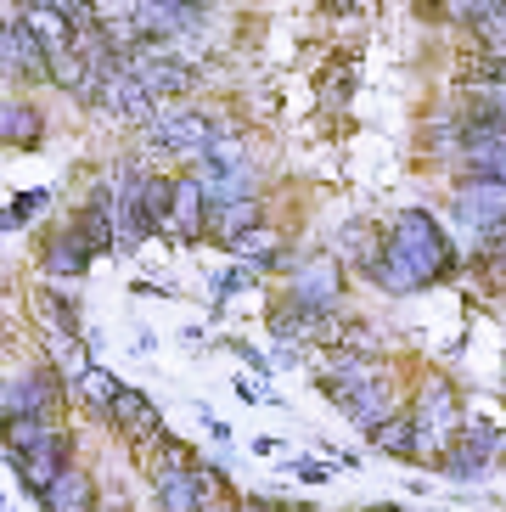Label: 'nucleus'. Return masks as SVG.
<instances>
[{"label":"nucleus","instance_id":"obj_25","mask_svg":"<svg viewBox=\"0 0 506 512\" xmlns=\"http://www.w3.org/2000/svg\"><path fill=\"white\" fill-rule=\"evenodd\" d=\"M124 389H130V383H119V377H107L102 366H96V372H90L85 383H79V394H85V400H90L96 411H102V417H113V400H119Z\"/></svg>","mask_w":506,"mask_h":512},{"label":"nucleus","instance_id":"obj_26","mask_svg":"<svg viewBox=\"0 0 506 512\" xmlns=\"http://www.w3.org/2000/svg\"><path fill=\"white\" fill-rule=\"evenodd\" d=\"M462 445H473L478 456H490V462H501V456H506V428H495V422H467Z\"/></svg>","mask_w":506,"mask_h":512},{"label":"nucleus","instance_id":"obj_12","mask_svg":"<svg viewBox=\"0 0 506 512\" xmlns=\"http://www.w3.org/2000/svg\"><path fill=\"white\" fill-rule=\"evenodd\" d=\"M40 265H45V276L51 282H79V276L90 271V248H85V237H79L74 226H62V231H51V237L40 242Z\"/></svg>","mask_w":506,"mask_h":512},{"label":"nucleus","instance_id":"obj_24","mask_svg":"<svg viewBox=\"0 0 506 512\" xmlns=\"http://www.w3.org/2000/svg\"><path fill=\"white\" fill-rule=\"evenodd\" d=\"M439 467H445L450 484H490V473H495V462L490 456H478L473 445H456L450 456H439Z\"/></svg>","mask_w":506,"mask_h":512},{"label":"nucleus","instance_id":"obj_18","mask_svg":"<svg viewBox=\"0 0 506 512\" xmlns=\"http://www.w3.org/2000/svg\"><path fill=\"white\" fill-rule=\"evenodd\" d=\"M51 355H57V372L68 389H79L90 372H96V361H90V338H79V332H51Z\"/></svg>","mask_w":506,"mask_h":512},{"label":"nucleus","instance_id":"obj_28","mask_svg":"<svg viewBox=\"0 0 506 512\" xmlns=\"http://www.w3.org/2000/svg\"><path fill=\"white\" fill-rule=\"evenodd\" d=\"M259 276H265L259 265H231V271H225L220 282H214V293H220V299H237V293H248V287L259 282Z\"/></svg>","mask_w":506,"mask_h":512},{"label":"nucleus","instance_id":"obj_1","mask_svg":"<svg viewBox=\"0 0 506 512\" xmlns=\"http://www.w3.org/2000/svg\"><path fill=\"white\" fill-rule=\"evenodd\" d=\"M456 276V248H450L445 226L428 209H394L383 226V265H377L372 287L377 293H422V287Z\"/></svg>","mask_w":506,"mask_h":512},{"label":"nucleus","instance_id":"obj_17","mask_svg":"<svg viewBox=\"0 0 506 512\" xmlns=\"http://www.w3.org/2000/svg\"><path fill=\"white\" fill-rule=\"evenodd\" d=\"M343 411H349V417H355L360 428H366V434H372L377 422L394 417V383H388V372H383V377H372V383H360V389L349 394V400H343Z\"/></svg>","mask_w":506,"mask_h":512},{"label":"nucleus","instance_id":"obj_16","mask_svg":"<svg viewBox=\"0 0 506 512\" xmlns=\"http://www.w3.org/2000/svg\"><path fill=\"white\" fill-rule=\"evenodd\" d=\"M40 507H45V512H96V479H90L85 467L74 462V467H68V473H62V479L40 496Z\"/></svg>","mask_w":506,"mask_h":512},{"label":"nucleus","instance_id":"obj_8","mask_svg":"<svg viewBox=\"0 0 506 512\" xmlns=\"http://www.w3.org/2000/svg\"><path fill=\"white\" fill-rule=\"evenodd\" d=\"M68 467H74V434H68V428L45 434L29 456H12V473L23 479V490H29L34 501H40L45 490H51V484H57L62 473H68Z\"/></svg>","mask_w":506,"mask_h":512},{"label":"nucleus","instance_id":"obj_31","mask_svg":"<svg viewBox=\"0 0 506 512\" xmlns=\"http://www.w3.org/2000/svg\"><path fill=\"white\" fill-rule=\"evenodd\" d=\"M287 467H293L304 484H327V479H332V467H327V462H315V456H298V462H287Z\"/></svg>","mask_w":506,"mask_h":512},{"label":"nucleus","instance_id":"obj_32","mask_svg":"<svg viewBox=\"0 0 506 512\" xmlns=\"http://www.w3.org/2000/svg\"><path fill=\"white\" fill-rule=\"evenodd\" d=\"M237 512H276V507H265V501H237Z\"/></svg>","mask_w":506,"mask_h":512},{"label":"nucleus","instance_id":"obj_7","mask_svg":"<svg viewBox=\"0 0 506 512\" xmlns=\"http://www.w3.org/2000/svg\"><path fill=\"white\" fill-rule=\"evenodd\" d=\"M62 389H68V383H62L57 366H23V372L6 377L0 411H6V422H23V417H57Z\"/></svg>","mask_w":506,"mask_h":512},{"label":"nucleus","instance_id":"obj_15","mask_svg":"<svg viewBox=\"0 0 506 512\" xmlns=\"http://www.w3.org/2000/svg\"><path fill=\"white\" fill-rule=\"evenodd\" d=\"M366 439H372V451L400 456V462H417V456H422V428H417V417H411V411H394V417L377 422Z\"/></svg>","mask_w":506,"mask_h":512},{"label":"nucleus","instance_id":"obj_33","mask_svg":"<svg viewBox=\"0 0 506 512\" xmlns=\"http://www.w3.org/2000/svg\"><path fill=\"white\" fill-rule=\"evenodd\" d=\"M366 512H405V507H388V501H383V507H366Z\"/></svg>","mask_w":506,"mask_h":512},{"label":"nucleus","instance_id":"obj_30","mask_svg":"<svg viewBox=\"0 0 506 512\" xmlns=\"http://www.w3.org/2000/svg\"><path fill=\"white\" fill-rule=\"evenodd\" d=\"M197 490H203V501H209V507L225 496V479H220V467H214V462H197Z\"/></svg>","mask_w":506,"mask_h":512},{"label":"nucleus","instance_id":"obj_14","mask_svg":"<svg viewBox=\"0 0 506 512\" xmlns=\"http://www.w3.org/2000/svg\"><path fill=\"white\" fill-rule=\"evenodd\" d=\"M113 428H119L124 439H135V445H141V439H152V434H164V422H158V406H152L147 394L141 389H124L119 400H113Z\"/></svg>","mask_w":506,"mask_h":512},{"label":"nucleus","instance_id":"obj_29","mask_svg":"<svg viewBox=\"0 0 506 512\" xmlns=\"http://www.w3.org/2000/svg\"><path fill=\"white\" fill-rule=\"evenodd\" d=\"M349 85H355V68H349V62H343V68H332V74H321V107H343Z\"/></svg>","mask_w":506,"mask_h":512},{"label":"nucleus","instance_id":"obj_9","mask_svg":"<svg viewBox=\"0 0 506 512\" xmlns=\"http://www.w3.org/2000/svg\"><path fill=\"white\" fill-rule=\"evenodd\" d=\"M124 68L141 79V91H147L152 102H158V96H186V91L197 85V68H192V62H180L175 51H158V46L124 57Z\"/></svg>","mask_w":506,"mask_h":512},{"label":"nucleus","instance_id":"obj_11","mask_svg":"<svg viewBox=\"0 0 506 512\" xmlns=\"http://www.w3.org/2000/svg\"><path fill=\"white\" fill-rule=\"evenodd\" d=\"M164 237H175V242H203V237H209V192L197 186L192 169L175 181V209H169V231H164Z\"/></svg>","mask_w":506,"mask_h":512},{"label":"nucleus","instance_id":"obj_27","mask_svg":"<svg viewBox=\"0 0 506 512\" xmlns=\"http://www.w3.org/2000/svg\"><path fill=\"white\" fill-rule=\"evenodd\" d=\"M45 197H51V192H40V186H29V192H12V203H6V226H29V220H34V214H40L45 209Z\"/></svg>","mask_w":506,"mask_h":512},{"label":"nucleus","instance_id":"obj_20","mask_svg":"<svg viewBox=\"0 0 506 512\" xmlns=\"http://www.w3.org/2000/svg\"><path fill=\"white\" fill-rule=\"evenodd\" d=\"M259 214H265V209H259V197H248V203H231V209H209V237L231 248L237 237H248V231L259 226Z\"/></svg>","mask_w":506,"mask_h":512},{"label":"nucleus","instance_id":"obj_13","mask_svg":"<svg viewBox=\"0 0 506 512\" xmlns=\"http://www.w3.org/2000/svg\"><path fill=\"white\" fill-rule=\"evenodd\" d=\"M377 237H383L377 226H360V220H349V226L338 231V248H332V254H338L343 265H355V271L372 282L377 265H383V242H377Z\"/></svg>","mask_w":506,"mask_h":512},{"label":"nucleus","instance_id":"obj_21","mask_svg":"<svg viewBox=\"0 0 506 512\" xmlns=\"http://www.w3.org/2000/svg\"><path fill=\"white\" fill-rule=\"evenodd\" d=\"M68 226H74L79 237H85V248H90V254H107V248H119V231H113V214H107L102 203H96V197H90L85 209H74V220H68Z\"/></svg>","mask_w":506,"mask_h":512},{"label":"nucleus","instance_id":"obj_22","mask_svg":"<svg viewBox=\"0 0 506 512\" xmlns=\"http://www.w3.org/2000/svg\"><path fill=\"white\" fill-rule=\"evenodd\" d=\"M158 512H209V501H203V490H197V473L158 479Z\"/></svg>","mask_w":506,"mask_h":512},{"label":"nucleus","instance_id":"obj_5","mask_svg":"<svg viewBox=\"0 0 506 512\" xmlns=\"http://www.w3.org/2000/svg\"><path fill=\"white\" fill-rule=\"evenodd\" d=\"M450 220L467 237H478V248H484L495 231H506V186L501 181H456V192H450Z\"/></svg>","mask_w":506,"mask_h":512},{"label":"nucleus","instance_id":"obj_3","mask_svg":"<svg viewBox=\"0 0 506 512\" xmlns=\"http://www.w3.org/2000/svg\"><path fill=\"white\" fill-rule=\"evenodd\" d=\"M411 417H417V428H422V456H428V451L450 456L456 445H462V434H467L462 394L450 389V377H428V383H422Z\"/></svg>","mask_w":506,"mask_h":512},{"label":"nucleus","instance_id":"obj_19","mask_svg":"<svg viewBox=\"0 0 506 512\" xmlns=\"http://www.w3.org/2000/svg\"><path fill=\"white\" fill-rule=\"evenodd\" d=\"M40 130H45V124H40V113H34L29 102H17V96H12V102L0 107V141H6L12 152H17V147L29 152L34 141H40Z\"/></svg>","mask_w":506,"mask_h":512},{"label":"nucleus","instance_id":"obj_23","mask_svg":"<svg viewBox=\"0 0 506 512\" xmlns=\"http://www.w3.org/2000/svg\"><path fill=\"white\" fill-rule=\"evenodd\" d=\"M175 181L180 175H147V186H141V209H147V226L164 237L169 231V209H175Z\"/></svg>","mask_w":506,"mask_h":512},{"label":"nucleus","instance_id":"obj_2","mask_svg":"<svg viewBox=\"0 0 506 512\" xmlns=\"http://www.w3.org/2000/svg\"><path fill=\"white\" fill-rule=\"evenodd\" d=\"M343 293H349V271L332 248H310V254L293 259L287 271V304L310 310V316H338Z\"/></svg>","mask_w":506,"mask_h":512},{"label":"nucleus","instance_id":"obj_4","mask_svg":"<svg viewBox=\"0 0 506 512\" xmlns=\"http://www.w3.org/2000/svg\"><path fill=\"white\" fill-rule=\"evenodd\" d=\"M152 147H164V152H180V158H209L214 141L231 136V124L214 119V113H192V107H169V113H158V124L147 130Z\"/></svg>","mask_w":506,"mask_h":512},{"label":"nucleus","instance_id":"obj_6","mask_svg":"<svg viewBox=\"0 0 506 512\" xmlns=\"http://www.w3.org/2000/svg\"><path fill=\"white\" fill-rule=\"evenodd\" d=\"M0 62H6V79H51V46L45 34L29 23L23 6H6V23H0Z\"/></svg>","mask_w":506,"mask_h":512},{"label":"nucleus","instance_id":"obj_10","mask_svg":"<svg viewBox=\"0 0 506 512\" xmlns=\"http://www.w3.org/2000/svg\"><path fill=\"white\" fill-rule=\"evenodd\" d=\"M462 181H501L506 186V136L490 124L462 119V152H456Z\"/></svg>","mask_w":506,"mask_h":512}]
</instances>
